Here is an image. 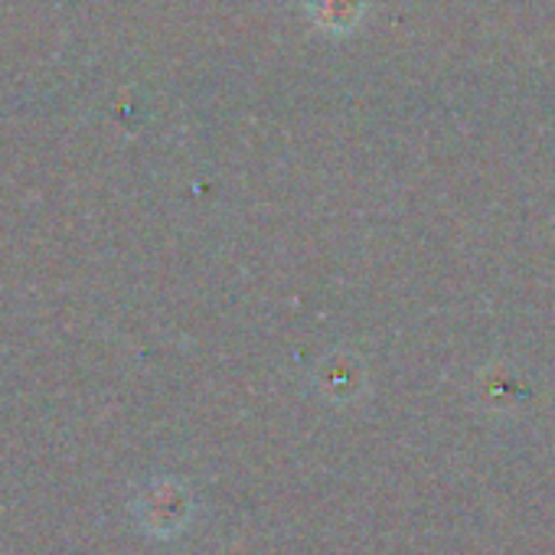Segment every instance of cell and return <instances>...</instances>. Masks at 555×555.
<instances>
[{
	"mask_svg": "<svg viewBox=\"0 0 555 555\" xmlns=\"http://www.w3.org/2000/svg\"><path fill=\"white\" fill-rule=\"evenodd\" d=\"M311 17H314V24L340 34L357 24L360 0H311Z\"/></svg>",
	"mask_w": 555,
	"mask_h": 555,
	"instance_id": "6da1fadb",
	"label": "cell"
}]
</instances>
